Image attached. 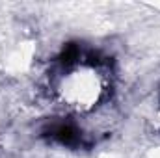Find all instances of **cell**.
Instances as JSON below:
<instances>
[{
  "mask_svg": "<svg viewBox=\"0 0 160 158\" xmlns=\"http://www.w3.org/2000/svg\"><path fill=\"white\" fill-rule=\"evenodd\" d=\"M38 60V39L32 28L15 19H0V75L19 78L34 69Z\"/></svg>",
  "mask_w": 160,
  "mask_h": 158,
  "instance_id": "7a4b0ae2",
  "label": "cell"
},
{
  "mask_svg": "<svg viewBox=\"0 0 160 158\" xmlns=\"http://www.w3.org/2000/svg\"><path fill=\"white\" fill-rule=\"evenodd\" d=\"M143 158H160V143L153 145V147H149V149L145 151Z\"/></svg>",
  "mask_w": 160,
  "mask_h": 158,
  "instance_id": "3957f363",
  "label": "cell"
},
{
  "mask_svg": "<svg viewBox=\"0 0 160 158\" xmlns=\"http://www.w3.org/2000/svg\"><path fill=\"white\" fill-rule=\"evenodd\" d=\"M54 91L67 110L88 114L104 101L108 93V77L97 63L77 62L62 71Z\"/></svg>",
  "mask_w": 160,
  "mask_h": 158,
  "instance_id": "6da1fadb",
  "label": "cell"
}]
</instances>
